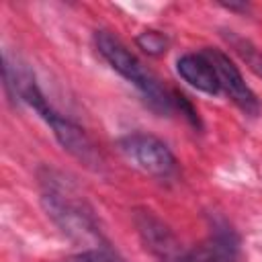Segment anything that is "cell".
Returning a JSON list of instances; mask_svg holds the SVG:
<instances>
[{
	"mask_svg": "<svg viewBox=\"0 0 262 262\" xmlns=\"http://www.w3.org/2000/svg\"><path fill=\"white\" fill-rule=\"evenodd\" d=\"M239 237L229 225H217L199 246L184 252L178 262H239Z\"/></svg>",
	"mask_w": 262,
	"mask_h": 262,
	"instance_id": "obj_6",
	"label": "cell"
},
{
	"mask_svg": "<svg viewBox=\"0 0 262 262\" xmlns=\"http://www.w3.org/2000/svg\"><path fill=\"white\" fill-rule=\"evenodd\" d=\"M176 72L178 76L188 82L192 88L205 92V94H211V96H217L221 94V88H219V80H217V74L209 61V57L203 53V51H196V53H184L176 59Z\"/></svg>",
	"mask_w": 262,
	"mask_h": 262,
	"instance_id": "obj_7",
	"label": "cell"
},
{
	"mask_svg": "<svg viewBox=\"0 0 262 262\" xmlns=\"http://www.w3.org/2000/svg\"><path fill=\"white\" fill-rule=\"evenodd\" d=\"M137 47L143 49L147 55H160L168 49V37L160 31H154V29H147V31H141L135 39Z\"/></svg>",
	"mask_w": 262,
	"mask_h": 262,
	"instance_id": "obj_11",
	"label": "cell"
},
{
	"mask_svg": "<svg viewBox=\"0 0 262 262\" xmlns=\"http://www.w3.org/2000/svg\"><path fill=\"white\" fill-rule=\"evenodd\" d=\"M63 262H125V260L106 244V246H98V248H86V250L66 258Z\"/></svg>",
	"mask_w": 262,
	"mask_h": 262,
	"instance_id": "obj_10",
	"label": "cell"
},
{
	"mask_svg": "<svg viewBox=\"0 0 262 262\" xmlns=\"http://www.w3.org/2000/svg\"><path fill=\"white\" fill-rule=\"evenodd\" d=\"M94 45L102 59L127 82H131L145 98V102L160 113H172L174 106V90H168L137 57L127 49L123 41H119L108 31H96L94 33Z\"/></svg>",
	"mask_w": 262,
	"mask_h": 262,
	"instance_id": "obj_2",
	"label": "cell"
},
{
	"mask_svg": "<svg viewBox=\"0 0 262 262\" xmlns=\"http://www.w3.org/2000/svg\"><path fill=\"white\" fill-rule=\"evenodd\" d=\"M41 203L53 223L68 237L84 242L90 248L106 246L92 209L68 182H63V178H57L51 172L41 178Z\"/></svg>",
	"mask_w": 262,
	"mask_h": 262,
	"instance_id": "obj_1",
	"label": "cell"
},
{
	"mask_svg": "<svg viewBox=\"0 0 262 262\" xmlns=\"http://www.w3.org/2000/svg\"><path fill=\"white\" fill-rule=\"evenodd\" d=\"M225 39H227V43L233 47V51L248 63V68H250L256 76L262 78V51H260L256 45H252L248 39H244V37H239V35H235V33H231V31H229V35H225Z\"/></svg>",
	"mask_w": 262,
	"mask_h": 262,
	"instance_id": "obj_9",
	"label": "cell"
},
{
	"mask_svg": "<svg viewBox=\"0 0 262 262\" xmlns=\"http://www.w3.org/2000/svg\"><path fill=\"white\" fill-rule=\"evenodd\" d=\"M119 149L133 166H137L139 170H143L149 176L168 178L176 172L174 154L156 135L141 133V131L127 133L119 139Z\"/></svg>",
	"mask_w": 262,
	"mask_h": 262,
	"instance_id": "obj_3",
	"label": "cell"
},
{
	"mask_svg": "<svg viewBox=\"0 0 262 262\" xmlns=\"http://www.w3.org/2000/svg\"><path fill=\"white\" fill-rule=\"evenodd\" d=\"M37 115L51 127L55 139L59 141V145L68 154H72L76 160H80L88 168H98L100 156H98L94 143L90 141V137L86 135V131L80 125H76L72 119L59 115L51 104H47V108L39 111Z\"/></svg>",
	"mask_w": 262,
	"mask_h": 262,
	"instance_id": "obj_5",
	"label": "cell"
},
{
	"mask_svg": "<svg viewBox=\"0 0 262 262\" xmlns=\"http://www.w3.org/2000/svg\"><path fill=\"white\" fill-rule=\"evenodd\" d=\"M137 227L147 244V248L162 260V262H178L182 254H178V242L172 235V231L149 211L141 213L137 217Z\"/></svg>",
	"mask_w": 262,
	"mask_h": 262,
	"instance_id": "obj_8",
	"label": "cell"
},
{
	"mask_svg": "<svg viewBox=\"0 0 262 262\" xmlns=\"http://www.w3.org/2000/svg\"><path fill=\"white\" fill-rule=\"evenodd\" d=\"M201 51L209 57V61H211V66H213V70L217 74L221 92L227 94L229 100L233 104H237L246 115H258V111H260L258 98L252 92V88L246 84L239 68L229 59V55L223 53L217 47H205Z\"/></svg>",
	"mask_w": 262,
	"mask_h": 262,
	"instance_id": "obj_4",
	"label": "cell"
}]
</instances>
